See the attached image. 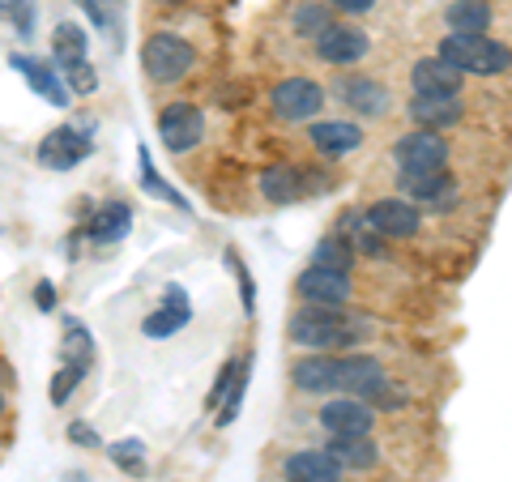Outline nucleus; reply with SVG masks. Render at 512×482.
Segmentation results:
<instances>
[{
	"mask_svg": "<svg viewBox=\"0 0 512 482\" xmlns=\"http://www.w3.org/2000/svg\"><path fill=\"white\" fill-rule=\"evenodd\" d=\"M359 316H350L342 308H325V303H308L291 316V342L295 346H308V350H338L359 342Z\"/></svg>",
	"mask_w": 512,
	"mask_h": 482,
	"instance_id": "f257e3e1",
	"label": "nucleus"
},
{
	"mask_svg": "<svg viewBox=\"0 0 512 482\" xmlns=\"http://www.w3.org/2000/svg\"><path fill=\"white\" fill-rule=\"evenodd\" d=\"M440 60H448L457 73L491 77V73L508 69V47L495 39H483V35H448L440 43Z\"/></svg>",
	"mask_w": 512,
	"mask_h": 482,
	"instance_id": "f03ea898",
	"label": "nucleus"
},
{
	"mask_svg": "<svg viewBox=\"0 0 512 482\" xmlns=\"http://www.w3.org/2000/svg\"><path fill=\"white\" fill-rule=\"evenodd\" d=\"M192 64H197V52H192L180 35H167V30L150 35L146 47H141V69H146V77L154 86L180 82V77H188Z\"/></svg>",
	"mask_w": 512,
	"mask_h": 482,
	"instance_id": "7ed1b4c3",
	"label": "nucleus"
},
{
	"mask_svg": "<svg viewBox=\"0 0 512 482\" xmlns=\"http://www.w3.org/2000/svg\"><path fill=\"white\" fill-rule=\"evenodd\" d=\"M402 192L410 205H427V210H453L457 205V180L444 167H427V171H402Z\"/></svg>",
	"mask_w": 512,
	"mask_h": 482,
	"instance_id": "20e7f679",
	"label": "nucleus"
},
{
	"mask_svg": "<svg viewBox=\"0 0 512 482\" xmlns=\"http://www.w3.org/2000/svg\"><path fill=\"white\" fill-rule=\"evenodd\" d=\"M158 137H163V146L171 154H184L192 146H201V137H205V116H201V107H192V103H171L163 116H158Z\"/></svg>",
	"mask_w": 512,
	"mask_h": 482,
	"instance_id": "39448f33",
	"label": "nucleus"
},
{
	"mask_svg": "<svg viewBox=\"0 0 512 482\" xmlns=\"http://www.w3.org/2000/svg\"><path fill=\"white\" fill-rule=\"evenodd\" d=\"M363 218H367V227H372L380 239H410V235H419V227H423L419 205H410V201H402V197L376 201Z\"/></svg>",
	"mask_w": 512,
	"mask_h": 482,
	"instance_id": "423d86ee",
	"label": "nucleus"
},
{
	"mask_svg": "<svg viewBox=\"0 0 512 482\" xmlns=\"http://www.w3.org/2000/svg\"><path fill=\"white\" fill-rule=\"evenodd\" d=\"M269 103H274V116L282 120H312L320 107H325V90L308 77H291V82H278L274 94H269Z\"/></svg>",
	"mask_w": 512,
	"mask_h": 482,
	"instance_id": "0eeeda50",
	"label": "nucleus"
},
{
	"mask_svg": "<svg viewBox=\"0 0 512 482\" xmlns=\"http://www.w3.org/2000/svg\"><path fill=\"white\" fill-rule=\"evenodd\" d=\"M393 158L402 163V171H427V167H444L448 163V141L436 128H414L393 146Z\"/></svg>",
	"mask_w": 512,
	"mask_h": 482,
	"instance_id": "6e6552de",
	"label": "nucleus"
},
{
	"mask_svg": "<svg viewBox=\"0 0 512 482\" xmlns=\"http://www.w3.org/2000/svg\"><path fill=\"white\" fill-rule=\"evenodd\" d=\"M372 423H376V410L359 397L325 401V410H320V427L329 436H372Z\"/></svg>",
	"mask_w": 512,
	"mask_h": 482,
	"instance_id": "1a4fd4ad",
	"label": "nucleus"
},
{
	"mask_svg": "<svg viewBox=\"0 0 512 482\" xmlns=\"http://www.w3.org/2000/svg\"><path fill=\"white\" fill-rule=\"evenodd\" d=\"M299 299L308 303H325V308H342V303H350V278L338 269H320V265H308L299 273L295 282Z\"/></svg>",
	"mask_w": 512,
	"mask_h": 482,
	"instance_id": "9d476101",
	"label": "nucleus"
},
{
	"mask_svg": "<svg viewBox=\"0 0 512 482\" xmlns=\"http://www.w3.org/2000/svg\"><path fill=\"white\" fill-rule=\"evenodd\" d=\"M461 77L448 60L440 56H427L410 69V82H414V94H427V99H461Z\"/></svg>",
	"mask_w": 512,
	"mask_h": 482,
	"instance_id": "9b49d317",
	"label": "nucleus"
},
{
	"mask_svg": "<svg viewBox=\"0 0 512 482\" xmlns=\"http://www.w3.org/2000/svg\"><path fill=\"white\" fill-rule=\"evenodd\" d=\"M367 47H372V39L355 26H325L316 35V56L329 64H359L367 56Z\"/></svg>",
	"mask_w": 512,
	"mask_h": 482,
	"instance_id": "f8f14e48",
	"label": "nucleus"
},
{
	"mask_svg": "<svg viewBox=\"0 0 512 482\" xmlns=\"http://www.w3.org/2000/svg\"><path fill=\"white\" fill-rule=\"evenodd\" d=\"M90 150H94V146H90V137H82L77 128H56L52 137H43L39 163H43V167H52V171H69V167L82 163Z\"/></svg>",
	"mask_w": 512,
	"mask_h": 482,
	"instance_id": "ddd939ff",
	"label": "nucleus"
},
{
	"mask_svg": "<svg viewBox=\"0 0 512 482\" xmlns=\"http://www.w3.org/2000/svg\"><path fill=\"white\" fill-rule=\"evenodd\" d=\"M389 380L384 376V367L376 359H367V355H350V359H338V389L346 397H367V393H376L380 384Z\"/></svg>",
	"mask_w": 512,
	"mask_h": 482,
	"instance_id": "4468645a",
	"label": "nucleus"
},
{
	"mask_svg": "<svg viewBox=\"0 0 512 482\" xmlns=\"http://www.w3.org/2000/svg\"><path fill=\"white\" fill-rule=\"evenodd\" d=\"M282 478L286 482H342V465L325 448L320 453H295L282 461Z\"/></svg>",
	"mask_w": 512,
	"mask_h": 482,
	"instance_id": "2eb2a0df",
	"label": "nucleus"
},
{
	"mask_svg": "<svg viewBox=\"0 0 512 482\" xmlns=\"http://www.w3.org/2000/svg\"><path fill=\"white\" fill-rule=\"evenodd\" d=\"M338 99L350 111H359V116H384V107H389V90H384L380 82H372V77H342Z\"/></svg>",
	"mask_w": 512,
	"mask_h": 482,
	"instance_id": "dca6fc26",
	"label": "nucleus"
},
{
	"mask_svg": "<svg viewBox=\"0 0 512 482\" xmlns=\"http://www.w3.org/2000/svg\"><path fill=\"white\" fill-rule=\"evenodd\" d=\"M291 380H295V389H303V393H333L338 389V359L333 355L299 359L291 367Z\"/></svg>",
	"mask_w": 512,
	"mask_h": 482,
	"instance_id": "f3484780",
	"label": "nucleus"
},
{
	"mask_svg": "<svg viewBox=\"0 0 512 482\" xmlns=\"http://www.w3.org/2000/svg\"><path fill=\"white\" fill-rule=\"evenodd\" d=\"M192 320V308H188V295L180 286H167V308H154V316L141 320V333L146 337H167L175 329H184Z\"/></svg>",
	"mask_w": 512,
	"mask_h": 482,
	"instance_id": "a211bd4d",
	"label": "nucleus"
},
{
	"mask_svg": "<svg viewBox=\"0 0 512 482\" xmlns=\"http://www.w3.org/2000/svg\"><path fill=\"white\" fill-rule=\"evenodd\" d=\"M312 146L320 154H350L363 146V128L359 124H346V120H325V124H312Z\"/></svg>",
	"mask_w": 512,
	"mask_h": 482,
	"instance_id": "6ab92c4d",
	"label": "nucleus"
},
{
	"mask_svg": "<svg viewBox=\"0 0 512 482\" xmlns=\"http://www.w3.org/2000/svg\"><path fill=\"white\" fill-rule=\"evenodd\" d=\"M325 453L342 465V470H372L380 461V448L372 436H333V444Z\"/></svg>",
	"mask_w": 512,
	"mask_h": 482,
	"instance_id": "aec40b11",
	"label": "nucleus"
},
{
	"mask_svg": "<svg viewBox=\"0 0 512 482\" xmlns=\"http://www.w3.org/2000/svg\"><path fill=\"white\" fill-rule=\"evenodd\" d=\"M13 69H18L26 82L35 86L52 107H64V103H69V90H64V82L52 73V64H43V60H35V56H13Z\"/></svg>",
	"mask_w": 512,
	"mask_h": 482,
	"instance_id": "412c9836",
	"label": "nucleus"
},
{
	"mask_svg": "<svg viewBox=\"0 0 512 482\" xmlns=\"http://www.w3.org/2000/svg\"><path fill=\"white\" fill-rule=\"evenodd\" d=\"M128 227H133V210H128L124 201H107L103 210L86 222V235L94 244H116V239L128 235Z\"/></svg>",
	"mask_w": 512,
	"mask_h": 482,
	"instance_id": "4be33fe9",
	"label": "nucleus"
},
{
	"mask_svg": "<svg viewBox=\"0 0 512 482\" xmlns=\"http://www.w3.org/2000/svg\"><path fill=\"white\" fill-rule=\"evenodd\" d=\"M261 192H265V201H274V205H295L308 197V188H303V167H269L261 175Z\"/></svg>",
	"mask_w": 512,
	"mask_h": 482,
	"instance_id": "5701e85b",
	"label": "nucleus"
},
{
	"mask_svg": "<svg viewBox=\"0 0 512 482\" xmlns=\"http://www.w3.org/2000/svg\"><path fill=\"white\" fill-rule=\"evenodd\" d=\"M444 22L453 26V35H487L491 5L487 0H453L448 13H444Z\"/></svg>",
	"mask_w": 512,
	"mask_h": 482,
	"instance_id": "b1692460",
	"label": "nucleus"
},
{
	"mask_svg": "<svg viewBox=\"0 0 512 482\" xmlns=\"http://www.w3.org/2000/svg\"><path fill=\"white\" fill-rule=\"evenodd\" d=\"M410 116L419 128H448V124H457L461 120V99H427V94H414V103H410Z\"/></svg>",
	"mask_w": 512,
	"mask_h": 482,
	"instance_id": "393cba45",
	"label": "nucleus"
},
{
	"mask_svg": "<svg viewBox=\"0 0 512 482\" xmlns=\"http://www.w3.org/2000/svg\"><path fill=\"white\" fill-rule=\"evenodd\" d=\"M86 30L82 26H73V22H64L56 26V35H52V56L60 64V73H69L77 69V64H86Z\"/></svg>",
	"mask_w": 512,
	"mask_h": 482,
	"instance_id": "a878e982",
	"label": "nucleus"
},
{
	"mask_svg": "<svg viewBox=\"0 0 512 482\" xmlns=\"http://www.w3.org/2000/svg\"><path fill=\"white\" fill-rule=\"evenodd\" d=\"M60 359H64V363H73V367H82V372L90 367V359H94V337H90L86 325H77V320H69V325H64Z\"/></svg>",
	"mask_w": 512,
	"mask_h": 482,
	"instance_id": "bb28decb",
	"label": "nucleus"
},
{
	"mask_svg": "<svg viewBox=\"0 0 512 482\" xmlns=\"http://www.w3.org/2000/svg\"><path fill=\"white\" fill-rule=\"evenodd\" d=\"M320 269H338V273H350V265H355V248L346 244V235H325L316 244V261Z\"/></svg>",
	"mask_w": 512,
	"mask_h": 482,
	"instance_id": "cd10ccee",
	"label": "nucleus"
},
{
	"mask_svg": "<svg viewBox=\"0 0 512 482\" xmlns=\"http://www.w3.org/2000/svg\"><path fill=\"white\" fill-rule=\"evenodd\" d=\"M325 26H333L325 5H303V9L295 13V35H308V39H316Z\"/></svg>",
	"mask_w": 512,
	"mask_h": 482,
	"instance_id": "c85d7f7f",
	"label": "nucleus"
},
{
	"mask_svg": "<svg viewBox=\"0 0 512 482\" xmlns=\"http://www.w3.org/2000/svg\"><path fill=\"white\" fill-rule=\"evenodd\" d=\"M82 367H73V363H64L60 367V372L52 376V401H56V406H64V401H69V393L77 389V384H82Z\"/></svg>",
	"mask_w": 512,
	"mask_h": 482,
	"instance_id": "c756f323",
	"label": "nucleus"
},
{
	"mask_svg": "<svg viewBox=\"0 0 512 482\" xmlns=\"http://www.w3.org/2000/svg\"><path fill=\"white\" fill-rule=\"evenodd\" d=\"M111 461L124 465V470H133V474H141V440H124V444H116V448H111Z\"/></svg>",
	"mask_w": 512,
	"mask_h": 482,
	"instance_id": "7c9ffc66",
	"label": "nucleus"
},
{
	"mask_svg": "<svg viewBox=\"0 0 512 482\" xmlns=\"http://www.w3.org/2000/svg\"><path fill=\"white\" fill-rule=\"evenodd\" d=\"M64 77H69V86H73L77 94H94V90H99V77H94L90 60H86V64H77V69H69Z\"/></svg>",
	"mask_w": 512,
	"mask_h": 482,
	"instance_id": "2f4dec72",
	"label": "nucleus"
},
{
	"mask_svg": "<svg viewBox=\"0 0 512 482\" xmlns=\"http://www.w3.org/2000/svg\"><path fill=\"white\" fill-rule=\"evenodd\" d=\"M0 18H9V22H18L22 30H30V5L26 0H0Z\"/></svg>",
	"mask_w": 512,
	"mask_h": 482,
	"instance_id": "473e14b6",
	"label": "nucleus"
},
{
	"mask_svg": "<svg viewBox=\"0 0 512 482\" xmlns=\"http://www.w3.org/2000/svg\"><path fill=\"white\" fill-rule=\"evenodd\" d=\"M239 367H244V359H235V363H227V367H222V376H218V384H214V397H210V406H218V397L231 389V380L239 376Z\"/></svg>",
	"mask_w": 512,
	"mask_h": 482,
	"instance_id": "72a5a7b5",
	"label": "nucleus"
},
{
	"mask_svg": "<svg viewBox=\"0 0 512 482\" xmlns=\"http://www.w3.org/2000/svg\"><path fill=\"white\" fill-rule=\"evenodd\" d=\"M35 303H39L43 312H52V308H56V286H52V282H39V286H35Z\"/></svg>",
	"mask_w": 512,
	"mask_h": 482,
	"instance_id": "f704fd0d",
	"label": "nucleus"
},
{
	"mask_svg": "<svg viewBox=\"0 0 512 482\" xmlns=\"http://www.w3.org/2000/svg\"><path fill=\"white\" fill-rule=\"evenodd\" d=\"M82 5L94 13V22H107V9H116L120 0H82Z\"/></svg>",
	"mask_w": 512,
	"mask_h": 482,
	"instance_id": "c9c22d12",
	"label": "nucleus"
},
{
	"mask_svg": "<svg viewBox=\"0 0 512 482\" xmlns=\"http://www.w3.org/2000/svg\"><path fill=\"white\" fill-rule=\"evenodd\" d=\"M329 5L342 9V13H367V9L376 5V0H329Z\"/></svg>",
	"mask_w": 512,
	"mask_h": 482,
	"instance_id": "e433bc0d",
	"label": "nucleus"
},
{
	"mask_svg": "<svg viewBox=\"0 0 512 482\" xmlns=\"http://www.w3.org/2000/svg\"><path fill=\"white\" fill-rule=\"evenodd\" d=\"M69 436H73L77 444H86V448H94V444H99V436H94V431H90L86 423H73V427H69Z\"/></svg>",
	"mask_w": 512,
	"mask_h": 482,
	"instance_id": "4c0bfd02",
	"label": "nucleus"
},
{
	"mask_svg": "<svg viewBox=\"0 0 512 482\" xmlns=\"http://www.w3.org/2000/svg\"><path fill=\"white\" fill-rule=\"evenodd\" d=\"M163 5H184V0H163Z\"/></svg>",
	"mask_w": 512,
	"mask_h": 482,
	"instance_id": "58836bf2",
	"label": "nucleus"
},
{
	"mask_svg": "<svg viewBox=\"0 0 512 482\" xmlns=\"http://www.w3.org/2000/svg\"><path fill=\"white\" fill-rule=\"evenodd\" d=\"M0 414H5V397H0Z\"/></svg>",
	"mask_w": 512,
	"mask_h": 482,
	"instance_id": "ea45409f",
	"label": "nucleus"
}]
</instances>
